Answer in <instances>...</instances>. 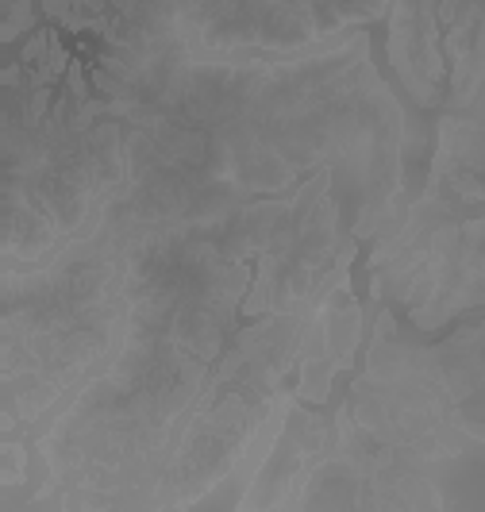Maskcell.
Masks as SVG:
<instances>
[{
	"mask_svg": "<svg viewBox=\"0 0 485 512\" xmlns=\"http://www.w3.org/2000/svg\"><path fill=\"white\" fill-rule=\"evenodd\" d=\"M347 412L366 439L432 470L470 447L451 416L435 347L405 343L389 305H378L366 370L347 389Z\"/></svg>",
	"mask_w": 485,
	"mask_h": 512,
	"instance_id": "6da1fadb",
	"label": "cell"
},
{
	"mask_svg": "<svg viewBox=\"0 0 485 512\" xmlns=\"http://www.w3.org/2000/svg\"><path fill=\"white\" fill-rule=\"evenodd\" d=\"M385 54L420 108H470L485 81V0H393Z\"/></svg>",
	"mask_w": 485,
	"mask_h": 512,
	"instance_id": "7a4b0ae2",
	"label": "cell"
},
{
	"mask_svg": "<svg viewBox=\"0 0 485 512\" xmlns=\"http://www.w3.org/2000/svg\"><path fill=\"white\" fill-rule=\"evenodd\" d=\"M278 393L262 389L243 374H208L205 393L166 462L151 509H197V501L228 478L258 436Z\"/></svg>",
	"mask_w": 485,
	"mask_h": 512,
	"instance_id": "3957f363",
	"label": "cell"
},
{
	"mask_svg": "<svg viewBox=\"0 0 485 512\" xmlns=\"http://www.w3.org/2000/svg\"><path fill=\"white\" fill-rule=\"evenodd\" d=\"M358 343H362V305H358L351 282H339L308 312L297 382H293L297 401L324 405L332 393L335 374H347L355 366Z\"/></svg>",
	"mask_w": 485,
	"mask_h": 512,
	"instance_id": "277c9868",
	"label": "cell"
},
{
	"mask_svg": "<svg viewBox=\"0 0 485 512\" xmlns=\"http://www.w3.org/2000/svg\"><path fill=\"white\" fill-rule=\"evenodd\" d=\"M332 436L335 428L324 412L308 409L305 401H293L278 443H274L270 459L262 462V470L247 489V497L239 501V509H297L308 474L332 451Z\"/></svg>",
	"mask_w": 485,
	"mask_h": 512,
	"instance_id": "5b68a950",
	"label": "cell"
},
{
	"mask_svg": "<svg viewBox=\"0 0 485 512\" xmlns=\"http://www.w3.org/2000/svg\"><path fill=\"white\" fill-rule=\"evenodd\" d=\"M435 359L462 436L470 443H485V312L435 343Z\"/></svg>",
	"mask_w": 485,
	"mask_h": 512,
	"instance_id": "8992f818",
	"label": "cell"
},
{
	"mask_svg": "<svg viewBox=\"0 0 485 512\" xmlns=\"http://www.w3.org/2000/svg\"><path fill=\"white\" fill-rule=\"evenodd\" d=\"M20 486H31V439L4 436V443H0V489L12 493Z\"/></svg>",
	"mask_w": 485,
	"mask_h": 512,
	"instance_id": "52a82bcc",
	"label": "cell"
},
{
	"mask_svg": "<svg viewBox=\"0 0 485 512\" xmlns=\"http://www.w3.org/2000/svg\"><path fill=\"white\" fill-rule=\"evenodd\" d=\"M51 39H54L51 27H43V31H31V39H27L24 51H20V62H24L27 70H43V66H47V54H51Z\"/></svg>",
	"mask_w": 485,
	"mask_h": 512,
	"instance_id": "ba28073f",
	"label": "cell"
}]
</instances>
